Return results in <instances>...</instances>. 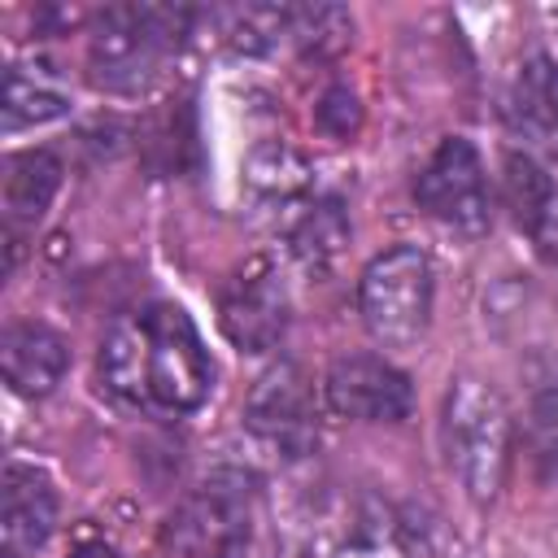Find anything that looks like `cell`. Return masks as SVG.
<instances>
[{
    "label": "cell",
    "instance_id": "1",
    "mask_svg": "<svg viewBox=\"0 0 558 558\" xmlns=\"http://www.w3.org/2000/svg\"><path fill=\"white\" fill-rule=\"evenodd\" d=\"M100 379L126 405L192 414L214 388V357L183 305L153 301L105 336Z\"/></svg>",
    "mask_w": 558,
    "mask_h": 558
},
{
    "label": "cell",
    "instance_id": "2",
    "mask_svg": "<svg viewBox=\"0 0 558 558\" xmlns=\"http://www.w3.org/2000/svg\"><path fill=\"white\" fill-rule=\"evenodd\" d=\"M192 31V9L174 4H109L87 44L92 83L118 96L144 92Z\"/></svg>",
    "mask_w": 558,
    "mask_h": 558
},
{
    "label": "cell",
    "instance_id": "3",
    "mask_svg": "<svg viewBox=\"0 0 558 558\" xmlns=\"http://www.w3.org/2000/svg\"><path fill=\"white\" fill-rule=\"evenodd\" d=\"M514 423L501 392L475 375H458L440 405V449L449 475L471 501H493L510 471Z\"/></svg>",
    "mask_w": 558,
    "mask_h": 558
},
{
    "label": "cell",
    "instance_id": "4",
    "mask_svg": "<svg viewBox=\"0 0 558 558\" xmlns=\"http://www.w3.org/2000/svg\"><path fill=\"white\" fill-rule=\"evenodd\" d=\"M432 296H436V275L423 248L414 244H392L357 279V310L375 344L384 349H405L414 344L427 323H432Z\"/></svg>",
    "mask_w": 558,
    "mask_h": 558
},
{
    "label": "cell",
    "instance_id": "5",
    "mask_svg": "<svg viewBox=\"0 0 558 558\" xmlns=\"http://www.w3.org/2000/svg\"><path fill=\"white\" fill-rule=\"evenodd\" d=\"M253 532L248 480L240 471H218L196 484L166 519V558H244Z\"/></svg>",
    "mask_w": 558,
    "mask_h": 558
},
{
    "label": "cell",
    "instance_id": "6",
    "mask_svg": "<svg viewBox=\"0 0 558 558\" xmlns=\"http://www.w3.org/2000/svg\"><path fill=\"white\" fill-rule=\"evenodd\" d=\"M414 201L440 227H449L458 235H484L493 205H488V179H484V161H480L475 144L462 135L440 140V148L427 157V166L414 183Z\"/></svg>",
    "mask_w": 558,
    "mask_h": 558
},
{
    "label": "cell",
    "instance_id": "7",
    "mask_svg": "<svg viewBox=\"0 0 558 558\" xmlns=\"http://www.w3.org/2000/svg\"><path fill=\"white\" fill-rule=\"evenodd\" d=\"M292 318V296L270 257H248L218 292V327L240 353H270Z\"/></svg>",
    "mask_w": 558,
    "mask_h": 558
},
{
    "label": "cell",
    "instance_id": "8",
    "mask_svg": "<svg viewBox=\"0 0 558 558\" xmlns=\"http://www.w3.org/2000/svg\"><path fill=\"white\" fill-rule=\"evenodd\" d=\"M244 427L253 432V440H262L279 458L314 453V445H318V405H314L310 375L296 362L270 366L244 401Z\"/></svg>",
    "mask_w": 558,
    "mask_h": 558
},
{
    "label": "cell",
    "instance_id": "9",
    "mask_svg": "<svg viewBox=\"0 0 558 558\" xmlns=\"http://www.w3.org/2000/svg\"><path fill=\"white\" fill-rule=\"evenodd\" d=\"M323 405L349 423H401L414 410V388L401 366L379 353L336 357L323 375Z\"/></svg>",
    "mask_w": 558,
    "mask_h": 558
},
{
    "label": "cell",
    "instance_id": "10",
    "mask_svg": "<svg viewBox=\"0 0 558 558\" xmlns=\"http://www.w3.org/2000/svg\"><path fill=\"white\" fill-rule=\"evenodd\" d=\"M423 532L405 510L379 497L349 501L331 527H318V545L310 558H423Z\"/></svg>",
    "mask_w": 558,
    "mask_h": 558
},
{
    "label": "cell",
    "instance_id": "11",
    "mask_svg": "<svg viewBox=\"0 0 558 558\" xmlns=\"http://www.w3.org/2000/svg\"><path fill=\"white\" fill-rule=\"evenodd\" d=\"M57 527V488L44 471L9 462L0 475V554L31 558Z\"/></svg>",
    "mask_w": 558,
    "mask_h": 558
},
{
    "label": "cell",
    "instance_id": "12",
    "mask_svg": "<svg viewBox=\"0 0 558 558\" xmlns=\"http://www.w3.org/2000/svg\"><path fill=\"white\" fill-rule=\"evenodd\" d=\"M501 196L514 227L527 231L536 253L558 270V183L549 179V170L527 153H506Z\"/></svg>",
    "mask_w": 558,
    "mask_h": 558
},
{
    "label": "cell",
    "instance_id": "13",
    "mask_svg": "<svg viewBox=\"0 0 558 558\" xmlns=\"http://www.w3.org/2000/svg\"><path fill=\"white\" fill-rule=\"evenodd\" d=\"M0 366L17 397H48L70 371V344L48 323H13L0 340Z\"/></svg>",
    "mask_w": 558,
    "mask_h": 558
},
{
    "label": "cell",
    "instance_id": "14",
    "mask_svg": "<svg viewBox=\"0 0 558 558\" xmlns=\"http://www.w3.org/2000/svg\"><path fill=\"white\" fill-rule=\"evenodd\" d=\"M506 122L527 144L558 153V61L532 57L514 70L506 92Z\"/></svg>",
    "mask_w": 558,
    "mask_h": 558
},
{
    "label": "cell",
    "instance_id": "15",
    "mask_svg": "<svg viewBox=\"0 0 558 558\" xmlns=\"http://www.w3.org/2000/svg\"><path fill=\"white\" fill-rule=\"evenodd\" d=\"M61 187V161L48 153V148H26V153H13L4 161V183H0V205H4V222L17 231V227H35L52 196Z\"/></svg>",
    "mask_w": 558,
    "mask_h": 558
},
{
    "label": "cell",
    "instance_id": "16",
    "mask_svg": "<svg viewBox=\"0 0 558 558\" xmlns=\"http://www.w3.org/2000/svg\"><path fill=\"white\" fill-rule=\"evenodd\" d=\"M288 248L310 270H327L349 244V218L336 196H310L288 214Z\"/></svg>",
    "mask_w": 558,
    "mask_h": 558
},
{
    "label": "cell",
    "instance_id": "17",
    "mask_svg": "<svg viewBox=\"0 0 558 558\" xmlns=\"http://www.w3.org/2000/svg\"><path fill=\"white\" fill-rule=\"evenodd\" d=\"M244 179H248V192H253L266 209H275V214H292L301 201L314 196V192H310V166H305L292 148H283V144L257 148Z\"/></svg>",
    "mask_w": 558,
    "mask_h": 558
},
{
    "label": "cell",
    "instance_id": "18",
    "mask_svg": "<svg viewBox=\"0 0 558 558\" xmlns=\"http://www.w3.org/2000/svg\"><path fill=\"white\" fill-rule=\"evenodd\" d=\"M61 113H70V92L57 78H48V74H39L31 65H13L4 74V126L9 131L44 126V122H52Z\"/></svg>",
    "mask_w": 558,
    "mask_h": 558
},
{
    "label": "cell",
    "instance_id": "19",
    "mask_svg": "<svg viewBox=\"0 0 558 558\" xmlns=\"http://www.w3.org/2000/svg\"><path fill=\"white\" fill-rule=\"evenodd\" d=\"M523 449L536 480H558V388L532 397L523 418Z\"/></svg>",
    "mask_w": 558,
    "mask_h": 558
},
{
    "label": "cell",
    "instance_id": "20",
    "mask_svg": "<svg viewBox=\"0 0 558 558\" xmlns=\"http://www.w3.org/2000/svg\"><path fill=\"white\" fill-rule=\"evenodd\" d=\"M357 100L344 92V87H331L327 96H323V105H318V126L323 131H331L336 140H349L353 131H357Z\"/></svg>",
    "mask_w": 558,
    "mask_h": 558
},
{
    "label": "cell",
    "instance_id": "21",
    "mask_svg": "<svg viewBox=\"0 0 558 558\" xmlns=\"http://www.w3.org/2000/svg\"><path fill=\"white\" fill-rule=\"evenodd\" d=\"M70 558H122L118 549H109L105 541H83V545H74L70 549Z\"/></svg>",
    "mask_w": 558,
    "mask_h": 558
}]
</instances>
